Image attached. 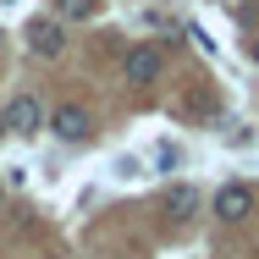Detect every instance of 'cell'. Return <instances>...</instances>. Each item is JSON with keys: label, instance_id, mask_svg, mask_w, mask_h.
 Listing matches in <instances>:
<instances>
[{"label": "cell", "instance_id": "1", "mask_svg": "<svg viewBox=\"0 0 259 259\" xmlns=\"http://www.w3.org/2000/svg\"><path fill=\"white\" fill-rule=\"evenodd\" d=\"M254 188H248V182H226V188H221V193H215V215H221V221H232V226H237V221H248V215H254Z\"/></svg>", "mask_w": 259, "mask_h": 259}, {"label": "cell", "instance_id": "2", "mask_svg": "<svg viewBox=\"0 0 259 259\" xmlns=\"http://www.w3.org/2000/svg\"><path fill=\"white\" fill-rule=\"evenodd\" d=\"M6 127H11L17 138H33V133L45 127V105L33 100V94H17V100L6 105Z\"/></svg>", "mask_w": 259, "mask_h": 259}, {"label": "cell", "instance_id": "3", "mask_svg": "<svg viewBox=\"0 0 259 259\" xmlns=\"http://www.w3.org/2000/svg\"><path fill=\"white\" fill-rule=\"evenodd\" d=\"M89 127H94V116H89L83 105H55V110H50V133H55V138H66V144L89 138Z\"/></svg>", "mask_w": 259, "mask_h": 259}, {"label": "cell", "instance_id": "4", "mask_svg": "<svg viewBox=\"0 0 259 259\" xmlns=\"http://www.w3.org/2000/svg\"><path fill=\"white\" fill-rule=\"evenodd\" d=\"M160 66H165V61H160L155 45H133V50H127V61H121L127 83H155V77H160Z\"/></svg>", "mask_w": 259, "mask_h": 259}, {"label": "cell", "instance_id": "5", "mask_svg": "<svg viewBox=\"0 0 259 259\" xmlns=\"http://www.w3.org/2000/svg\"><path fill=\"white\" fill-rule=\"evenodd\" d=\"M61 45H66V28H61V22H33V28H28V50L39 55V61H45V55H61Z\"/></svg>", "mask_w": 259, "mask_h": 259}, {"label": "cell", "instance_id": "6", "mask_svg": "<svg viewBox=\"0 0 259 259\" xmlns=\"http://www.w3.org/2000/svg\"><path fill=\"white\" fill-rule=\"evenodd\" d=\"M193 204H199V193H193V188H171V193H165V215H171V221H188Z\"/></svg>", "mask_w": 259, "mask_h": 259}, {"label": "cell", "instance_id": "7", "mask_svg": "<svg viewBox=\"0 0 259 259\" xmlns=\"http://www.w3.org/2000/svg\"><path fill=\"white\" fill-rule=\"evenodd\" d=\"M94 6H100V0H55L61 22H83V17H94Z\"/></svg>", "mask_w": 259, "mask_h": 259}, {"label": "cell", "instance_id": "8", "mask_svg": "<svg viewBox=\"0 0 259 259\" xmlns=\"http://www.w3.org/2000/svg\"><path fill=\"white\" fill-rule=\"evenodd\" d=\"M254 61H259V39H254Z\"/></svg>", "mask_w": 259, "mask_h": 259}, {"label": "cell", "instance_id": "9", "mask_svg": "<svg viewBox=\"0 0 259 259\" xmlns=\"http://www.w3.org/2000/svg\"><path fill=\"white\" fill-rule=\"evenodd\" d=\"M0 204H6V188H0Z\"/></svg>", "mask_w": 259, "mask_h": 259}, {"label": "cell", "instance_id": "10", "mask_svg": "<svg viewBox=\"0 0 259 259\" xmlns=\"http://www.w3.org/2000/svg\"><path fill=\"white\" fill-rule=\"evenodd\" d=\"M0 50H6V33H0Z\"/></svg>", "mask_w": 259, "mask_h": 259}]
</instances>
